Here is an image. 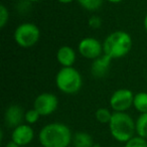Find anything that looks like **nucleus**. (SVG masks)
I'll return each instance as SVG.
<instances>
[{
	"label": "nucleus",
	"instance_id": "obj_1",
	"mask_svg": "<svg viewBox=\"0 0 147 147\" xmlns=\"http://www.w3.org/2000/svg\"><path fill=\"white\" fill-rule=\"evenodd\" d=\"M38 141L42 147H69L73 142V133L63 123H49L39 131Z\"/></svg>",
	"mask_w": 147,
	"mask_h": 147
},
{
	"label": "nucleus",
	"instance_id": "obj_2",
	"mask_svg": "<svg viewBox=\"0 0 147 147\" xmlns=\"http://www.w3.org/2000/svg\"><path fill=\"white\" fill-rule=\"evenodd\" d=\"M131 47H132L131 35L124 30L113 31L103 41L104 53L112 59L124 57L130 53Z\"/></svg>",
	"mask_w": 147,
	"mask_h": 147
},
{
	"label": "nucleus",
	"instance_id": "obj_3",
	"mask_svg": "<svg viewBox=\"0 0 147 147\" xmlns=\"http://www.w3.org/2000/svg\"><path fill=\"white\" fill-rule=\"evenodd\" d=\"M108 126L111 136L121 143H126L136 133L135 121L126 112H113Z\"/></svg>",
	"mask_w": 147,
	"mask_h": 147
},
{
	"label": "nucleus",
	"instance_id": "obj_4",
	"mask_svg": "<svg viewBox=\"0 0 147 147\" xmlns=\"http://www.w3.org/2000/svg\"><path fill=\"white\" fill-rule=\"evenodd\" d=\"M55 85L61 93L73 95L81 90L83 79L80 71L74 67H61L55 76Z\"/></svg>",
	"mask_w": 147,
	"mask_h": 147
},
{
	"label": "nucleus",
	"instance_id": "obj_5",
	"mask_svg": "<svg viewBox=\"0 0 147 147\" xmlns=\"http://www.w3.org/2000/svg\"><path fill=\"white\" fill-rule=\"evenodd\" d=\"M13 38L16 45L23 49L35 45L40 38V30L38 26L31 22H23L15 28Z\"/></svg>",
	"mask_w": 147,
	"mask_h": 147
},
{
	"label": "nucleus",
	"instance_id": "obj_6",
	"mask_svg": "<svg viewBox=\"0 0 147 147\" xmlns=\"http://www.w3.org/2000/svg\"><path fill=\"white\" fill-rule=\"evenodd\" d=\"M134 94L129 89H118L112 94L109 101L113 112H126L133 106Z\"/></svg>",
	"mask_w": 147,
	"mask_h": 147
},
{
	"label": "nucleus",
	"instance_id": "obj_7",
	"mask_svg": "<svg viewBox=\"0 0 147 147\" xmlns=\"http://www.w3.org/2000/svg\"><path fill=\"white\" fill-rule=\"evenodd\" d=\"M78 51L84 59L92 61L104 55L103 42L95 37H85L81 39L78 45Z\"/></svg>",
	"mask_w": 147,
	"mask_h": 147
},
{
	"label": "nucleus",
	"instance_id": "obj_8",
	"mask_svg": "<svg viewBox=\"0 0 147 147\" xmlns=\"http://www.w3.org/2000/svg\"><path fill=\"white\" fill-rule=\"evenodd\" d=\"M59 106V99L53 93H41L33 102V108L40 114V116H49Z\"/></svg>",
	"mask_w": 147,
	"mask_h": 147
},
{
	"label": "nucleus",
	"instance_id": "obj_9",
	"mask_svg": "<svg viewBox=\"0 0 147 147\" xmlns=\"http://www.w3.org/2000/svg\"><path fill=\"white\" fill-rule=\"evenodd\" d=\"M34 138V131L29 124H20L13 128L11 132V141L20 147H24L31 143Z\"/></svg>",
	"mask_w": 147,
	"mask_h": 147
},
{
	"label": "nucleus",
	"instance_id": "obj_10",
	"mask_svg": "<svg viewBox=\"0 0 147 147\" xmlns=\"http://www.w3.org/2000/svg\"><path fill=\"white\" fill-rule=\"evenodd\" d=\"M25 112L19 105L13 104L6 108L4 112V122L7 127L15 128L22 124L24 120Z\"/></svg>",
	"mask_w": 147,
	"mask_h": 147
},
{
	"label": "nucleus",
	"instance_id": "obj_11",
	"mask_svg": "<svg viewBox=\"0 0 147 147\" xmlns=\"http://www.w3.org/2000/svg\"><path fill=\"white\" fill-rule=\"evenodd\" d=\"M113 59L111 57H109L108 55H102L100 57L94 59L91 65V73H92L93 77L95 78H104L108 75L109 69H110V65L111 61Z\"/></svg>",
	"mask_w": 147,
	"mask_h": 147
},
{
	"label": "nucleus",
	"instance_id": "obj_12",
	"mask_svg": "<svg viewBox=\"0 0 147 147\" xmlns=\"http://www.w3.org/2000/svg\"><path fill=\"white\" fill-rule=\"evenodd\" d=\"M77 55L73 47L69 45H63L57 51V59L61 67H73L76 63Z\"/></svg>",
	"mask_w": 147,
	"mask_h": 147
},
{
	"label": "nucleus",
	"instance_id": "obj_13",
	"mask_svg": "<svg viewBox=\"0 0 147 147\" xmlns=\"http://www.w3.org/2000/svg\"><path fill=\"white\" fill-rule=\"evenodd\" d=\"M74 147H94L95 143L93 137L87 132H77L73 135Z\"/></svg>",
	"mask_w": 147,
	"mask_h": 147
},
{
	"label": "nucleus",
	"instance_id": "obj_14",
	"mask_svg": "<svg viewBox=\"0 0 147 147\" xmlns=\"http://www.w3.org/2000/svg\"><path fill=\"white\" fill-rule=\"evenodd\" d=\"M133 107L140 114L147 113V93L139 92L134 95Z\"/></svg>",
	"mask_w": 147,
	"mask_h": 147
},
{
	"label": "nucleus",
	"instance_id": "obj_15",
	"mask_svg": "<svg viewBox=\"0 0 147 147\" xmlns=\"http://www.w3.org/2000/svg\"><path fill=\"white\" fill-rule=\"evenodd\" d=\"M136 125V134L140 137L147 139V113H142L139 115L135 121Z\"/></svg>",
	"mask_w": 147,
	"mask_h": 147
},
{
	"label": "nucleus",
	"instance_id": "obj_16",
	"mask_svg": "<svg viewBox=\"0 0 147 147\" xmlns=\"http://www.w3.org/2000/svg\"><path fill=\"white\" fill-rule=\"evenodd\" d=\"M77 1L85 10L94 12L101 8L104 0H77Z\"/></svg>",
	"mask_w": 147,
	"mask_h": 147
},
{
	"label": "nucleus",
	"instance_id": "obj_17",
	"mask_svg": "<svg viewBox=\"0 0 147 147\" xmlns=\"http://www.w3.org/2000/svg\"><path fill=\"white\" fill-rule=\"evenodd\" d=\"M112 115L113 112H111L107 108H99L95 113V117H96L97 121L101 124H109L111 118H112Z\"/></svg>",
	"mask_w": 147,
	"mask_h": 147
},
{
	"label": "nucleus",
	"instance_id": "obj_18",
	"mask_svg": "<svg viewBox=\"0 0 147 147\" xmlns=\"http://www.w3.org/2000/svg\"><path fill=\"white\" fill-rule=\"evenodd\" d=\"M124 147H147V139L135 135L125 143Z\"/></svg>",
	"mask_w": 147,
	"mask_h": 147
},
{
	"label": "nucleus",
	"instance_id": "obj_19",
	"mask_svg": "<svg viewBox=\"0 0 147 147\" xmlns=\"http://www.w3.org/2000/svg\"><path fill=\"white\" fill-rule=\"evenodd\" d=\"M40 114L35 110L34 108L32 109H29L25 112V116H24V120L26 122V124H29V125H32V124H35L37 121L39 120L40 118Z\"/></svg>",
	"mask_w": 147,
	"mask_h": 147
},
{
	"label": "nucleus",
	"instance_id": "obj_20",
	"mask_svg": "<svg viewBox=\"0 0 147 147\" xmlns=\"http://www.w3.org/2000/svg\"><path fill=\"white\" fill-rule=\"evenodd\" d=\"M9 21V11L5 5H0V27L4 28Z\"/></svg>",
	"mask_w": 147,
	"mask_h": 147
},
{
	"label": "nucleus",
	"instance_id": "obj_21",
	"mask_svg": "<svg viewBox=\"0 0 147 147\" xmlns=\"http://www.w3.org/2000/svg\"><path fill=\"white\" fill-rule=\"evenodd\" d=\"M88 24L91 28L98 29L102 26V19H101V17L98 16V15H93V16H91L90 18H89Z\"/></svg>",
	"mask_w": 147,
	"mask_h": 147
},
{
	"label": "nucleus",
	"instance_id": "obj_22",
	"mask_svg": "<svg viewBox=\"0 0 147 147\" xmlns=\"http://www.w3.org/2000/svg\"><path fill=\"white\" fill-rule=\"evenodd\" d=\"M5 147H20L19 145H17V144H15L14 142H12V141H10L9 143H7V145Z\"/></svg>",
	"mask_w": 147,
	"mask_h": 147
},
{
	"label": "nucleus",
	"instance_id": "obj_23",
	"mask_svg": "<svg viewBox=\"0 0 147 147\" xmlns=\"http://www.w3.org/2000/svg\"><path fill=\"white\" fill-rule=\"evenodd\" d=\"M59 3H63V4H69V3H71L74 0H57Z\"/></svg>",
	"mask_w": 147,
	"mask_h": 147
},
{
	"label": "nucleus",
	"instance_id": "obj_24",
	"mask_svg": "<svg viewBox=\"0 0 147 147\" xmlns=\"http://www.w3.org/2000/svg\"><path fill=\"white\" fill-rule=\"evenodd\" d=\"M106 1H108V2H110V3H114V4H116V3L122 2L123 0H106Z\"/></svg>",
	"mask_w": 147,
	"mask_h": 147
},
{
	"label": "nucleus",
	"instance_id": "obj_25",
	"mask_svg": "<svg viewBox=\"0 0 147 147\" xmlns=\"http://www.w3.org/2000/svg\"><path fill=\"white\" fill-rule=\"evenodd\" d=\"M143 24H144V28H145V30H146V32H147V14L145 15V17H144V21H143Z\"/></svg>",
	"mask_w": 147,
	"mask_h": 147
},
{
	"label": "nucleus",
	"instance_id": "obj_26",
	"mask_svg": "<svg viewBox=\"0 0 147 147\" xmlns=\"http://www.w3.org/2000/svg\"><path fill=\"white\" fill-rule=\"evenodd\" d=\"M27 1H29V2H38L40 0H27Z\"/></svg>",
	"mask_w": 147,
	"mask_h": 147
},
{
	"label": "nucleus",
	"instance_id": "obj_27",
	"mask_svg": "<svg viewBox=\"0 0 147 147\" xmlns=\"http://www.w3.org/2000/svg\"><path fill=\"white\" fill-rule=\"evenodd\" d=\"M94 147H101V146H100L99 144H95V145H94Z\"/></svg>",
	"mask_w": 147,
	"mask_h": 147
},
{
	"label": "nucleus",
	"instance_id": "obj_28",
	"mask_svg": "<svg viewBox=\"0 0 147 147\" xmlns=\"http://www.w3.org/2000/svg\"><path fill=\"white\" fill-rule=\"evenodd\" d=\"M146 80H147V75H146Z\"/></svg>",
	"mask_w": 147,
	"mask_h": 147
},
{
	"label": "nucleus",
	"instance_id": "obj_29",
	"mask_svg": "<svg viewBox=\"0 0 147 147\" xmlns=\"http://www.w3.org/2000/svg\"></svg>",
	"mask_w": 147,
	"mask_h": 147
}]
</instances>
